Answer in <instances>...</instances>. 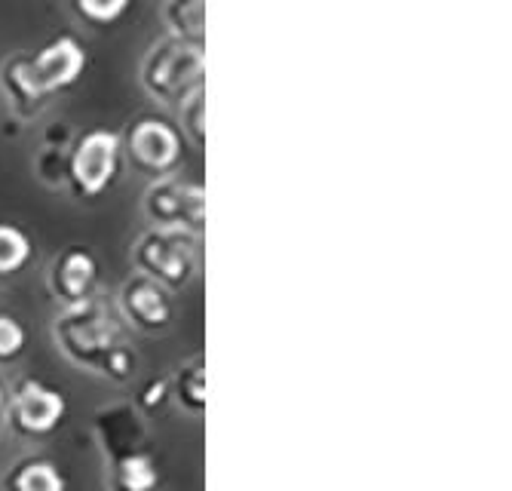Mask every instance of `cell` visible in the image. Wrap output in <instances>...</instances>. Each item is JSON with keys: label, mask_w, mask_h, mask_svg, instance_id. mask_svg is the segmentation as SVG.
Masks as SVG:
<instances>
[{"label": "cell", "mask_w": 512, "mask_h": 491, "mask_svg": "<svg viewBox=\"0 0 512 491\" xmlns=\"http://www.w3.org/2000/svg\"><path fill=\"white\" fill-rule=\"evenodd\" d=\"M53 341L71 366L102 375V366L111 350L126 338L114 310L102 298L92 295L59 310L53 320Z\"/></svg>", "instance_id": "cell-1"}, {"label": "cell", "mask_w": 512, "mask_h": 491, "mask_svg": "<svg viewBox=\"0 0 512 491\" xmlns=\"http://www.w3.org/2000/svg\"><path fill=\"white\" fill-rule=\"evenodd\" d=\"M138 77H142L145 93L157 105L178 108L191 93H197L200 86H206V50H203V43H191V40L166 34L145 53Z\"/></svg>", "instance_id": "cell-2"}, {"label": "cell", "mask_w": 512, "mask_h": 491, "mask_svg": "<svg viewBox=\"0 0 512 491\" xmlns=\"http://www.w3.org/2000/svg\"><path fill=\"white\" fill-rule=\"evenodd\" d=\"M197 234L175 231V228H148L138 234L129 258L138 274H145L157 283H163L169 292H178L191 286L200 267V246Z\"/></svg>", "instance_id": "cell-3"}, {"label": "cell", "mask_w": 512, "mask_h": 491, "mask_svg": "<svg viewBox=\"0 0 512 491\" xmlns=\"http://www.w3.org/2000/svg\"><path fill=\"white\" fill-rule=\"evenodd\" d=\"M123 169V142L111 129H89L68 151V191L77 200L102 197Z\"/></svg>", "instance_id": "cell-4"}, {"label": "cell", "mask_w": 512, "mask_h": 491, "mask_svg": "<svg viewBox=\"0 0 512 491\" xmlns=\"http://www.w3.org/2000/svg\"><path fill=\"white\" fill-rule=\"evenodd\" d=\"M123 160L132 163L135 172L148 178L172 175L181 160V129L166 117H138L120 136Z\"/></svg>", "instance_id": "cell-5"}, {"label": "cell", "mask_w": 512, "mask_h": 491, "mask_svg": "<svg viewBox=\"0 0 512 491\" xmlns=\"http://www.w3.org/2000/svg\"><path fill=\"white\" fill-rule=\"evenodd\" d=\"M142 209L151 228H175L197 237L206 228V191L203 185L184 182V178H154V185L142 197Z\"/></svg>", "instance_id": "cell-6"}, {"label": "cell", "mask_w": 512, "mask_h": 491, "mask_svg": "<svg viewBox=\"0 0 512 491\" xmlns=\"http://www.w3.org/2000/svg\"><path fill=\"white\" fill-rule=\"evenodd\" d=\"M86 62H89V56L74 34H59L37 53H25L28 77L37 89V96L46 105H50V99H56L59 93H68V89L83 77Z\"/></svg>", "instance_id": "cell-7"}, {"label": "cell", "mask_w": 512, "mask_h": 491, "mask_svg": "<svg viewBox=\"0 0 512 491\" xmlns=\"http://www.w3.org/2000/svg\"><path fill=\"white\" fill-rule=\"evenodd\" d=\"M68 415V399L62 390L37 378H22L7 399V418L22 436H50Z\"/></svg>", "instance_id": "cell-8"}, {"label": "cell", "mask_w": 512, "mask_h": 491, "mask_svg": "<svg viewBox=\"0 0 512 491\" xmlns=\"http://www.w3.org/2000/svg\"><path fill=\"white\" fill-rule=\"evenodd\" d=\"M117 307H120L123 320L132 329L145 332V335H160L175 320V298H172V292L163 283H157V280H151L145 274H138V271L120 286Z\"/></svg>", "instance_id": "cell-9"}, {"label": "cell", "mask_w": 512, "mask_h": 491, "mask_svg": "<svg viewBox=\"0 0 512 491\" xmlns=\"http://www.w3.org/2000/svg\"><path fill=\"white\" fill-rule=\"evenodd\" d=\"M99 280H102V264H99L96 252H92L89 246H80V243L59 249L53 264H50V274H46L50 295L62 307L92 298L99 289Z\"/></svg>", "instance_id": "cell-10"}, {"label": "cell", "mask_w": 512, "mask_h": 491, "mask_svg": "<svg viewBox=\"0 0 512 491\" xmlns=\"http://www.w3.org/2000/svg\"><path fill=\"white\" fill-rule=\"evenodd\" d=\"M92 430H96V439L102 445V455H105L108 464L123 458V455L148 449L145 418L132 403L102 406L96 415H92Z\"/></svg>", "instance_id": "cell-11"}, {"label": "cell", "mask_w": 512, "mask_h": 491, "mask_svg": "<svg viewBox=\"0 0 512 491\" xmlns=\"http://www.w3.org/2000/svg\"><path fill=\"white\" fill-rule=\"evenodd\" d=\"M0 96H4L7 108L22 120H31L46 108V102L37 96V89L28 77L25 53H13L0 62Z\"/></svg>", "instance_id": "cell-12"}, {"label": "cell", "mask_w": 512, "mask_h": 491, "mask_svg": "<svg viewBox=\"0 0 512 491\" xmlns=\"http://www.w3.org/2000/svg\"><path fill=\"white\" fill-rule=\"evenodd\" d=\"M108 467H111V491H154L160 482L157 458L148 449L123 455Z\"/></svg>", "instance_id": "cell-13"}, {"label": "cell", "mask_w": 512, "mask_h": 491, "mask_svg": "<svg viewBox=\"0 0 512 491\" xmlns=\"http://www.w3.org/2000/svg\"><path fill=\"white\" fill-rule=\"evenodd\" d=\"M169 393L178 399V406L200 418L206 412V360L203 356H194L184 366H178V372L169 378Z\"/></svg>", "instance_id": "cell-14"}, {"label": "cell", "mask_w": 512, "mask_h": 491, "mask_svg": "<svg viewBox=\"0 0 512 491\" xmlns=\"http://www.w3.org/2000/svg\"><path fill=\"white\" fill-rule=\"evenodd\" d=\"M163 25L172 37L206 43V0H166Z\"/></svg>", "instance_id": "cell-15"}, {"label": "cell", "mask_w": 512, "mask_h": 491, "mask_svg": "<svg viewBox=\"0 0 512 491\" xmlns=\"http://www.w3.org/2000/svg\"><path fill=\"white\" fill-rule=\"evenodd\" d=\"M10 491H68L65 473L46 458H28L7 473Z\"/></svg>", "instance_id": "cell-16"}, {"label": "cell", "mask_w": 512, "mask_h": 491, "mask_svg": "<svg viewBox=\"0 0 512 491\" xmlns=\"http://www.w3.org/2000/svg\"><path fill=\"white\" fill-rule=\"evenodd\" d=\"M31 255H34L31 237L19 225L0 221V280H10V277L22 274Z\"/></svg>", "instance_id": "cell-17"}, {"label": "cell", "mask_w": 512, "mask_h": 491, "mask_svg": "<svg viewBox=\"0 0 512 491\" xmlns=\"http://www.w3.org/2000/svg\"><path fill=\"white\" fill-rule=\"evenodd\" d=\"M31 172L37 178V185L46 191H65L68 188V151L43 145L31 157Z\"/></svg>", "instance_id": "cell-18"}, {"label": "cell", "mask_w": 512, "mask_h": 491, "mask_svg": "<svg viewBox=\"0 0 512 491\" xmlns=\"http://www.w3.org/2000/svg\"><path fill=\"white\" fill-rule=\"evenodd\" d=\"M175 111H178V129L197 148H203L206 145V86H200L197 93H191Z\"/></svg>", "instance_id": "cell-19"}, {"label": "cell", "mask_w": 512, "mask_h": 491, "mask_svg": "<svg viewBox=\"0 0 512 491\" xmlns=\"http://www.w3.org/2000/svg\"><path fill=\"white\" fill-rule=\"evenodd\" d=\"M132 7V0H74V10L86 25L108 28L117 25Z\"/></svg>", "instance_id": "cell-20"}, {"label": "cell", "mask_w": 512, "mask_h": 491, "mask_svg": "<svg viewBox=\"0 0 512 491\" xmlns=\"http://www.w3.org/2000/svg\"><path fill=\"white\" fill-rule=\"evenodd\" d=\"M25 347H28L25 326L13 314H7V310H0V366L16 363L25 353Z\"/></svg>", "instance_id": "cell-21"}, {"label": "cell", "mask_w": 512, "mask_h": 491, "mask_svg": "<svg viewBox=\"0 0 512 491\" xmlns=\"http://www.w3.org/2000/svg\"><path fill=\"white\" fill-rule=\"evenodd\" d=\"M166 399H169V378H151L142 390H138L135 409L142 415H154L157 409H163Z\"/></svg>", "instance_id": "cell-22"}, {"label": "cell", "mask_w": 512, "mask_h": 491, "mask_svg": "<svg viewBox=\"0 0 512 491\" xmlns=\"http://www.w3.org/2000/svg\"><path fill=\"white\" fill-rule=\"evenodd\" d=\"M71 126L68 123H50L43 129V145H53V148H68L71 145Z\"/></svg>", "instance_id": "cell-23"}, {"label": "cell", "mask_w": 512, "mask_h": 491, "mask_svg": "<svg viewBox=\"0 0 512 491\" xmlns=\"http://www.w3.org/2000/svg\"><path fill=\"white\" fill-rule=\"evenodd\" d=\"M7 399H10V390H7L4 378H0V418L7 415Z\"/></svg>", "instance_id": "cell-24"}]
</instances>
